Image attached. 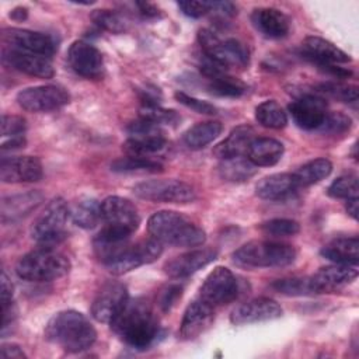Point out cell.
<instances>
[{"mask_svg": "<svg viewBox=\"0 0 359 359\" xmlns=\"http://www.w3.org/2000/svg\"><path fill=\"white\" fill-rule=\"evenodd\" d=\"M178 7L185 15L191 18H199L210 13L212 1H180Z\"/></svg>", "mask_w": 359, "mask_h": 359, "instance_id": "48", "label": "cell"}, {"mask_svg": "<svg viewBox=\"0 0 359 359\" xmlns=\"http://www.w3.org/2000/svg\"><path fill=\"white\" fill-rule=\"evenodd\" d=\"M126 345L133 349H147L158 335V323L147 300L128 299L116 317L109 323Z\"/></svg>", "mask_w": 359, "mask_h": 359, "instance_id": "1", "label": "cell"}, {"mask_svg": "<svg viewBox=\"0 0 359 359\" xmlns=\"http://www.w3.org/2000/svg\"><path fill=\"white\" fill-rule=\"evenodd\" d=\"M282 316V307L272 299L257 297L247 303H243L233 310L230 321L236 325L271 321Z\"/></svg>", "mask_w": 359, "mask_h": 359, "instance_id": "20", "label": "cell"}, {"mask_svg": "<svg viewBox=\"0 0 359 359\" xmlns=\"http://www.w3.org/2000/svg\"><path fill=\"white\" fill-rule=\"evenodd\" d=\"M283 144L272 137L252 139L247 150V158L257 167L275 165L283 156Z\"/></svg>", "mask_w": 359, "mask_h": 359, "instance_id": "28", "label": "cell"}, {"mask_svg": "<svg viewBox=\"0 0 359 359\" xmlns=\"http://www.w3.org/2000/svg\"><path fill=\"white\" fill-rule=\"evenodd\" d=\"M140 118L157 125H175L180 121V116L175 111L161 108L158 104H143L140 109Z\"/></svg>", "mask_w": 359, "mask_h": 359, "instance_id": "40", "label": "cell"}, {"mask_svg": "<svg viewBox=\"0 0 359 359\" xmlns=\"http://www.w3.org/2000/svg\"><path fill=\"white\" fill-rule=\"evenodd\" d=\"M302 52L321 67L335 66L337 63H346L351 60L349 55L320 36H307L302 42Z\"/></svg>", "mask_w": 359, "mask_h": 359, "instance_id": "25", "label": "cell"}, {"mask_svg": "<svg viewBox=\"0 0 359 359\" xmlns=\"http://www.w3.org/2000/svg\"><path fill=\"white\" fill-rule=\"evenodd\" d=\"M25 119L18 115H3L1 118V149L13 150L24 147L25 140Z\"/></svg>", "mask_w": 359, "mask_h": 359, "instance_id": "33", "label": "cell"}, {"mask_svg": "<svg viewBox=\"0 0 359 359\" xmlns=\"http://www.w3.org/2000/svg\"><path fill=\"white\" fill-rule=\"evenodd\" d=\"M290 244L278 241H250L233 252V261L245 268H279L296 259Z\"/></svg>", "mask_w": 359, "mask_h": 359, "instance_id": "5", "label": "cell"}, {"mask_svg": "<svg viewBox=\"0 0 359 359\" xmlns=\"http://www.w3.org/2000/svg\"><path fill=\"white\" fill-rule=\"evenodd\" d=\"M261 230L265 234L275 237H287L299 233L300 226L292 219H272L261 224Z\"/></svg>", "mask_w": 359, "mask_h": 359, "instance_id": "42", "label": "cell"}, {"mask_svg": "<svg viewBox=\"0 0 359 359\" xmlns=\"http://www.w3.org/2000/svg\"><path fill=\"white\" fill-rule=\"evenodd\" d=\"M69 206L63 198H53L31 227L32 238L42 247H53L66 237Z\"/></svg>", "mask_w": 359, "mask_h": 359, "instance_id": "6", "label": "cell"}, {"mask_svg": "<svg viewBox=\"0 0 359 359\" xmlns=\"http://www.w3.org/2000/svg\"><path fill=\"white\" fill-rule=\"evenodd\" d=\"M217 171L220 178H223L224 181L244 182L251 177H254L258 168L247 157L237 156V157L222 160L217 167Z\"/></svg>", "mask_w": 359, "mask_h": 359, "instance_id": "32", "label": "cell"}, {"mask_svg": "<svg viewBox=\"0 0 359 359\" xmlns=\"http://www.w3.org/2000/svg\"><path fill=\"white\" fill-rule=\"evenodd\" d=\"M351 118L342 112H328L321 123V126L317 130L331 133V135H339L351 128Z\"/></svg>", "mask_w": 359, "mask_h": 359, "instance_id": "43", "label": "cell"}, {"mask_svg": "<svg viewBox=\"0 0 359 359\" xmlns=\"http://www.w3.org/2000/svg\"><path fill=\"white\" fill-rule=\"evenodd\" d=\"M332 171V164L327 158H316L303 164L296 172H293L294 180L299 187H309L321 180L327 178Z\"/></svg>", "mask_w": 359, "mask_h": 359, "instance_id": "36", "label": "cell"}, {"mask_svg": "<svg viewBox=\"0 0 359 359\" xmlns=\"http://www.w3.org/2000/svg\"><path fill=\"white\" fill-rule=\"evenodd\" d=\"M318 91L323 94H327L335 100H339L342 102L352 104V102L358 101V88L351 84L328 81V83L320 84Z\"/></svg>", "mask_w": 359, "mask_h": 359, "instance_id": "41", "label": "cell"}, {"mask_svg": "<svg viewBox=\"0 0 359 359\" xmlns=\"http://www.w3.org/2000/svg\"><path fill=\"white\" fill-rule=\"evenodd\" d=\"M45 338L67 352H80L95 342L97 331L80 311L65 310L48 321Z\"/></svg>", "mask_w": 359, "mask_h": 359, "instance_id": "2", "label": "cell"}, {"mask_svg": "<svg viewBox=\"0 0 359 359\" xmlns=\"http://www.w3.org/2000/svg\"><path fill=\"white\" fill-rule=\"evenodd\" d=\"M42 164L36 157H3L0 178L3 182H36L42 178Z\"/></svg>", "mask_w": 359, "mask_h": 359, "instance_id": "19", "label": "cell"}, {"mask_svg": "<svg viewBox=\"0 0 359 359\" xmlns=\"http://www.w3.org/2000/svg\"><path fill=\"white\" fill-rule=\"evenodd\" d=\"M174 95H175V98H177L182 105H185V107L194 109V111L198 112V114H205V115H213V114H216V108H215L212 104L206 102V101H201V100H198V98H194V97H191V95H188V94H185V93H182V91H177Z\"/></svg>", "mask_w": 359, "mask_h": 359, "instance_id": "46", "label": "cell"}, {"mask_svg": "<svg viewBox=\"0 0 359 359\" xmlns=\"http://www.w3.org/2000/svg\"><path fill=\"white\" fill-rule=\"evenodd\" d=\"M133 194L146 201L164 203H191L196 195L191 185L180 180H147L133 187Z\"/></svg>", "mask_w": 359, "mask_h": 359, "instance_id": "9", "label": "cell"}, {"mask_svg": "<svg viewBox=\"0 0 359 359\" xmlns=\"http://www.w3.org/2000/svg\"><path fill=\"white\" fill-rule=\"evenodd\" d=\"M297 188L299 185L293 174L278 172V174H272L262 178L255 187V194L261 199L279 201L294 194Z\"/></svg>", "mask_w": 359, "mask_h": 359, "instance_id": "26", "label": "cell"}, {"mask_svg": "<svg viewBox=\"0 0 359 359\" xmlns=\"http://www.w3.org/2000/svg\"><path fill=\"white\" fill-rule=\"evenodd\" d=\"M163 165L153 160V158H144V157H135V156H126L122 158L115 160L111 164V170L116 172H157L161 171Z\"/></svg>", "mask_w": 359, "mask_h": 359, "instance_id": "38", "label": "cell"}, {"mask_svg": "<svg viewBox=\"0 0 359 359\" xmlns=\"http://www.w3.org/2000/svg\"><path fill=\"white\" fill-rule=\"evenodd\" d=\"M101 219L108 224L136 231L140 224V216L136 206L126 198L108 196L101 202Z\"/></svg>", "mask_w": 359, "mask_h": 359, "instance_id": "17", "label": "cell"}, {"mask_svg": "<svg viewBox=\"0 0 359 359\" xmlns=\"http://www.w3.org/2000/svg\"><path fill=\"white\" fill-rule=\"evenodd\" d=\"M251 22L258 32L271 39L285 38L290 31V21L285 13L272 7L255 8Z\"/></svg>", "mask_w": 359, "mask_h": 359, "instance_id": "23", "label": "cell"}, {"mask_svg": "<svg viewBox=\"0 0 359 359\" xmlns=\"http://www.w3.org/2000/svg\"><path fill=\"white\" fill-rule=\"evenodd\" d=\"M217 257V251L213 248L192 250L181 254L164 265V271L170 278L182 279L198 272L203 266L213 262Z\"/></svg>", "mask_w": 359, "mask_h": 359, "instance_id": "21", "label": "cell"}, {"mask_svg": "<svg viewBox=\"0 0 359 359\" xmlns=\"http://www.w3.org/2000/svg\"><path fill=\"white\" fill-rule=\"evenodd\" d=\"M69 66L81 77L97 80L104 74V59L101 52L90 42L74 41L67 52Z\"/></svg>", "mask_w": 359, "mask_h": 359, "instance_id": "13", "label": "cell"}, {"mask_svg": "<svg viewBox=\"0 0 359 359\" xmlns=\"http://www.w3.org/2000/svg\"><path fill=\"white\" fill-rule=\"evenodd\" d=\"M198 41L203 50V55L223 69H243L248 65L247 48L244 46V43L234 38L222 39L210 29H201L198 32Z\"/></svg>", "mask_w": 359, "mask_h": 359, "instance_id": "7", "label": "cell"}, {"mask_svg": "<svg viewBox=\"0 0 359 359\" xmlns=\"http://www.w3.org/2000/svg\"><path fill=\"white\" fill-rule=\"evenodd\" d=\"M358 276V265L334 264L320 268L309 279L310 293H331L352 283Z\"/></svg>", "mask_w": 359, "mask_h": 359, "instance_id": "14", "label": "cell"}, {"mask_svg": "<svg viewBox=\"0 0 359 359\" xmlns=\"http://www.w3.org/2000/svg\"><path fill=\"white\" fill-rule=\"evenodd\" d=\"M255 119L259 125L269 129H282L287 123L286 112L275 100L261 102L255 108Z\"/></svg>", "mask_w": 359, "mask_h": 359, "instance_id": "37", "label": "cell"}, {"mask_svg": "<svg viewBox=\"0 0 359 359\" xmlns=\"http://www.w3.org/2000/svg\"><path fill=\"white\" fill-rule=\"evenodd\" d=\"M135 6L139 8V13L144 17H156L158 14L157 8L150 3H135Z\"/></svg>", "mask_w": 359, "mask_h": 359, "instance_id": "50", "label": "cell"}, {"mask_svg": "<svg viewBox=\"0 0 359 359\" xmlns=\"http://www.w3.org/2000/svg\"><path fill=\"white\" fill-rule=\"evenodd\" d=\"M1 38L3 42H6L11 49L36 53L46 57H50L56 50L53 38L43 32L21 28H6L3 29Z\"/></svg>", "mask_w": 359, "mask_h": 359, "instance_id": "15", "label": "cell"}, {"mask_svg": "<svg viewBox=\"0 0 359 359\" xmlns=\"http://www.w3.org/2000/svg\"><path fill=\"white\" fill-rule=\"evenodd\" d=\"M3 59L7 65L14 67L15 70L29 76H35L41 79H52L55 74L50 57L42 56V55L8 48L7 50L3 52Z\"/></svg>", "mask_w": 359, "mask_h": 359, "instance_id": "22", "label": "cell"}, {"mask_svg": "<svg viewBox=\"0 0 359 359\" xmlns=\"http://www.w3.org/2000/svg\"><path fill=\"white\" fill-rule=\"evenodd\" d=\"M10 17H13V18H15V20H22V18L27 17V8H24V7H17V8H14V10L11 11Z\"/></svg>", "mask_w": 359, "mask_h": 359, "instance_id": "52", "label": "cell"}, {"mask_svg": "<svg viewBox=\"0 0 359 359\" xmlns=\"http://www.w3.org/2000/svg\"><path fill=\"white\" fill-rule=\"evenodd\" d=\"M69 271V258L52 247L31 251L22 255L15 265L17 275L29 282H50L67 275Z\"/></svg>", "mask_w": 359, "mask_h": 359, "instance_id": "4", "label": "cell"}, {"mask_svg": "<svg viewBox=\"0 0 359 359\" xmlns=\"http://www.w3.org/2000/svg\"><path fill=\"white\" fill-rule=\"evenodd\" d=\"M69 215L74 224L83 229H93L101 219V203L90 196H81L69 208Z\"/></svg>", "mask_w": 359, "mask_h": 359, "instance_id": "31", "label": "cell"}, {"mask_svg": "<svg viewBox=\"0 0 359 359\" xmlns=\"http://www.w3.org/2000/svg\"><path fill=\"white\" fill-rule=\"evenodd\" d=\"M278 292L283 294H307L310 293L309 289V279L307 278H289V279H279L272 285Z\"/></svg>", "mask_w": 359, "mask_h": 359, "instance_id": "45", "label": "cell"}, {"mask_svg": "<svg viewBox=\"0 0 359 359\" xmlns=\"http://www.w3.org/2000/svg\"><path fill=\"white\" fill-rule=\"evenodd\" d=\"M213 307L203 303L201 299L194 300L185 310L180 334L184 339H194L203 334L213 323Z\"/></svg>", "mask_w": 359, "mask_h": 359, "instance_id": "24", "label": "cell"}, {"mask_svg": "<svg viewBox=\"0 0 359 359\" xmlns=\"http://www.w3.org/2000/svg\"><path fill=\"white\" fill-rule=\"evenodd\" d=\"M181 293H182V286L172 285V283L167 285L165 287H163L160 290L157 304L160 306V309L163 311H167V310H170L175 304L178 297H181Z\"/></svg>", "mask_w": 359, "mask_h": 359, "instance_id": "47", "label": "cell"}, {"mask_svg": "<svg viewBox=\"0 0 359 359\" xmlns=\"http://www.w3.org/2000/svg\"><path fill=\"white\" fill-rule=\"evenodd\" d=\"M91 18L98 27L109 32H122L125 29V22L121 15L111 10H95L91 14Z\"/></svg>", "mask_w": 359, "mask_h": 359, "instance_id": "44", "label": "cell"}, {"mask_svg": "<svg viewBox=\"0 0 359 359\" xmlns=\"http://www.w3.org/2000/svg\"><path fill=\"white\" fill-rule=\"evenodd\" d=\"M358 192H359L358 178L356 175H352V174L338 177L337 180L332 181V184L327 189V194L331 198H338V199L358 198Z\"/></svg>", "mask_w": 359, "mask_h": 359, "instance_id": "39", "label": "cell"}, {"mask_svg": "<svg viewBox=\"0 0 359 359\" xmlns=\"http://www.w3.org/2000/svg\"><path fill=\"white\" fill-rule=\"evenodd\" d=\"M163 252V244L154 238L142 240L135 244L129 243L112 261L105 266L114 275H122L142 265L156 261Z\"/></svg>", "mask_w": 359, "mask_h": 359, "instance_id": "10", "label": "cell"}, {"mask_svg": "<svg viewBox=\"0 0 359 359\" xmlns=\"http://www.w3.org/2000/svg\"><path fill=\"white\" fill-rule=\"evenodd\" d=\"M70 94L66 88L55 84L35 86L17 94L18 105L29 112H49L69 104Z\"/></svg>", "mask_w": 359, "mask_h": 359, "instance_id": "11", "label": "cell"}, {"mask_svg": "<svg viewBox=\"0 0 359 359\" xmlns=\"http://www.w3.org/2000/svg\"><path fill=\"white\" fill-rule=\"evenodd\" d=\"M320 254L334 264L358 265L359 240L358 237H339L325 244Z\"/></svg>", "mask_w": 359, "mask_h": 359, "instance_id": "29", "label": "cell"}, {"mask_svg": "<svg viewBox=\"0 0 359 359\" xmlns=\"http://www.w3.org/2000/svg\"><path fill=\"white\" fill-rule=\"evenodd\" d=\"M43 196L39 192H27L20 194L14 196L4 198L1 202V219L3 222H13L15 219H20L25 215H28L31 210H34Z\"/></svg>", "mask_w": 359, "mask_h": 359, "instance_id": "30", "label": "cell"}, {"mask_svg": "<svg viewBox=\"0 0 359 359\" xmlns=\"http://www.w3.org/2000/svg\"><path fill=\"white\" fill-rule=\"evenodd\" d=\"M147 230L151 238L175 247H198L206 240L205 231L196 223L172 210L156 212L147 222Z\"/></svg>", "mask_w": 359, "mask_h": 359, "instance_id": "3", "label": "cell"}, {"mask_svg": "<svg viewBox=\"0 0 359 359\" xmlns=\"http://www.w3.org/2000/svg\"><path fill=\"white\" fill-rule=\"evenodd\" d=\"M345 209L348 212V215L352 217V219H358V198H351V199H346V205H345Z\"/></svg>", "mask_w": 359, "mask_h": 359, "instance_id": "51", "label": "cell"}, {"mask_svg": "<svg viewBox=\"0 0 359 359\" xmlns=\"http://www.w3.org/2000/svg\"><path fill=\"white\" fill-rule=\"evenodd\" d=\"M129 299L126 286L119 282L105 283L91 304V314L100 323H111Z\"/></svg>", "mask_w": 359, "mask_h": 359, "instance_id": "16", "label": "cell"}, {"mask_svg": "<svg viewBox=\"0 0 359 359\" xmlns=\"http://www.w3.org/2000/svg\"><path fill=\"white\" fill-rule=\"evenodd\" d=\"M222 123L217 121H206V122H199L189 128L184 133V143L192 149V150H199L213 142L220 133H222Z\"/></svg>", "mask_w": 359, "mask_h": 359, "instance_id": "34", "label": "cell"}, {"mask_svg": "<svg viewBox=\"0 0 359 359\" xmlns=\"http://www.w3.org/2000/svg\"><path fill=\"white\" fill-rule=\"evenodd\" d=\"M289 112L292 114V118L296 122V125L306 130L318 129L325 115L328 114L325 101L311 94L294 100L289 105Z\"/></svg>", "mask_w": 359, "mask_h": 359, "instance_id": "18", "label": "cell"}, {"mask_svg": "<svg viewBox=\"0 0 359 359\" xmlns=\"http://www.w3.org/2000/svg\"><path fill=\"white\" fill-rule=\"evenodd\" d=\"M252 139H254V130L251 126L248 125L237 126L229 133V136L224 140H222L213 149V154L220 160L244 156Z\"/></svg>", "mask_w": 359, "mask_h": 359, "instance_id": "27", "label": "cell"}, {"mask_svg": "<svg viewBox=\"0 0 359 359\" xmlns=\"http://www.w3.org/2000/svg\"><path fill=\"white\" fill-rule=\"evenodd\" d=\"M238 292V283L233 272L224 266L215 268L199 289V299L210 307L233 302Z\"/></svg>", "mask_w": 359, "mask_h": 359, "instance_id": "12", "label": "cell"}, {"mask_svg": "<svg viewBox=\"0 0 359 359\" xmlns=\"http://www.w3.org/2000/svg\"><path fill=\"white\" fill-rule=\"evenodd\" d=\"M129 139L123 143V150L128 156L151 158L150 156L163 151L167 147V139L163 135L160 125L140 118L132 122L128 128Z\"/></svg>", "mask_w": 359, "mask_h": 359, "instance_id": "8", "label": "cell"}, {"mask_svg": "<svg viewBox=\"0 0 359 359\" xmlns=\"http://www.w3.org/2000/svg\"><path fill=\"white\" fill-rule=\"evenodd\" d=\"M206 79V88L210 94L219 97H240L247 91V86L233 76H229L226 72H220L215 76L205 77Z\"/></svg>", "mask_w": 359, "mask_h": 359, "instance_id": "35", "label": "cell"}, {"mask_svg": "<svg viewBox=\"0 0 359 359\" xmlns=\"http://www.w3.org/2000/svg\"><path fill=\"white\" fill-rule=\"evenodd\" d=\"M0 356L6 359H24L25 353L24 351L15 345V344H3L0 348Z\"/></svg>", "mask_w": 359, "mask_h": 359, "instance_id": "49", "label": "cell"}]
</instances>
